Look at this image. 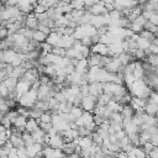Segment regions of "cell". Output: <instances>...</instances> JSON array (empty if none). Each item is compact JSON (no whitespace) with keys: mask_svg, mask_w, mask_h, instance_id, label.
I'll list each match as a JSON object with an SVG mask.
<instances>
[{"mask_svg":"<svg viewBox=\"0 0 158 158\" xmlns=\"http://www.w3.org/2000/svg\"><path fill=\"white\" fill-rule=\"evenodd\" d=\"M37 100H38V99H37V90H36V89H32V88L19 98L20 105H21V106H25V107H27V109L32 107V106L36 104Z\"/></svg>","mask_w":158,"mask_h":158,"instance_id":"1","label":"cell"},{"mask_svg":"<svg viewBox=\"0 0 158 158\" xmlns=\"http://www.w3.org/2000/svg\"><path fill=\"white\" fill-rule=\"evenodd\" d=\"M80 105H81V107H83L84 111H90L91 112L94 110L95 105H96V98L93 96V95H90V94L86 95V96H83Z\"/></svg>","mask_w":158,"mask_h":158,"instance_id":"2","label":"cell"},{"mask_svg":"<svg viewBox=\"0 0 158 158\" xmlns=\"http://www.w3.org/2000/svg\"><path fill=\"white\" fill-rule=\"evenodd\" d=\"M91 52L93 53H98L100 56H109V46L101 42H98L95 44L91 46Z\"/></svg>","mask_w":158,"mask_h":158,"instance_id":"3","label":"cell"},{"mask_svg":"<svg viewBox=\"0 0 158 158\" xmlns=\"http://www.w3.org/2000/svg\"><path fill=\"white\" fill-rule=\"evenodd\" d=\"M102 93V83L100 81H91L89 84V94L98 98Z\"/></svg>","mask_w":158,"mask_h":158,"instance_id":"4","label":"cell"},{"mask_svg":"<svg viewBox=\"0 0 158 158\" xmlns=\"http://www.w3.org/2000/svg\"><path fill=\"white\" fill-rule=\"evenodd\" d=\"M37 25H38V20L36 19L35 14L27 15V17H26V20H25V27L31 28V30H36Z\"/></svg>","mask_w":158,"mask_h":158,"instance_id":"5","label":"cell"},{"mask_svg":"<svg viewBox=\"0 0 158 158\" xmlns=\"http://www.w3.org/2000/svg\"><path fill=\"white\" fill-rule=\"evenodd\" d=\"M38 127H40V118H32V117H30V120H27V122H26L25 130L28 131V132H33Z\"/></svg>","mask_w":158,"mask_h":158,"instance_id":"6","label":"cell"},{"mask_svg":"<svg viewBox=\"0 0 158 158\" xmlns=\"http://www.w3.org/2000/svg\"><path fill=\"white\" fill-rule=\"evenodd\" d=\"M26 68L25 67H22V65H19V67H14V69H12V72L10 73V75L11 77H14V78H16V79H21L22 77H23V74L26 73Z\"/></svg>","mask_w":158,"mask_h":158,"instance_id":"7","label":"cell"},{"mask_svg":"<svg viewBox=\"0 0 158 158\" xmlns=\"http://www.w3.org/2000/svg\"><path fill=\"white\" fill-rule=\"evenodd\" d=\"M2 83L7 86L9 91H11V90H15V89H16L17 79H16V78H14V77H11V75H7V77L4 79V81H2Z\"/></svg>","mask_w":158,"mask_h":158,"instance_id":"8","label":"cell"},{"mask_svg":"<svg viewBox=\"0 0 158 158\" xmlns=\"http://www.w3.org/2000/svg\"><path fill=\"white\" fill-rule=\"evenodd\" d=\"M21 136H22V139H23L25 147H30V146H32V144L35 143V141H33V137H32L31 132H28V131H26V130H25V131L21 133Z\"/></svg>","mask_w":158,"mask_h":158,"instance_id":"9","label":"cell"},{"mask_svg":"<svg viewBox=\"0 0 158 158\" xmlns=\"http://www.w3.org/2000/svg\"><path fill=\"white\" fill-rule=\"evenodd\" d=\"M46 38H47V35H46V33H43V32H42V31H40V30H33L32 40H35V41H37V42H40V43H42Z\"/></svg>","mask_w":158,"mask_h":158,"instance_id":"10","label":"cell"},{"mask_svg":"<svg viewBox=\"0 0 158 158\" xmlns=\"http://www.w3.org/2000/svg\"><path fill=\"white\" fill-rule=\"evenodd\" d=\"M70 112L73 114V116H74L75 118H78V117H80V116L83 115L84 110H83V107L79 106V105H73L72 109H70Z\"/></svg>","mask_w":158,"mask_h":158,"instance_id":"11","label":"cell"},{"mask_svg":"<svg viewBox=\"0 0 158 158\" xmlns=\"http://www.w3.org/2000/svg\"><path fill=\"white\" fill-rule=\"evenodd\" d=\"M69 4L72 5V7H73L74 10H83L84 6H85L84 0H72Z\"/></svg>","mask_w":158,"mask_h":158,"instance_id":"12","label":"cell"},{"mask_svg":"<svg viewBox=\"0 0 158 158\" xmlns=\"http://www.w3.org/2000/svg\"><path fill=\"white\" fill-rule=\"evenodd\" d=\"M52 53L56 54V56H59V57H64L65 56V48L56 46V47L52 48Z\"/></svg>","mask_w":158,"mask_h":158,"instance_id":"13","label":"cell"},{"mask_svg":"<svg viewBox=\"0 0 158 158\" xmlns=\"http://www.w3.org/2000/svg\"><path fill=\"white\" fill-rule=\"evenodd\" d=\"M5 142H6V139H2V138H0V147H2V146L5 144Z\"/></svg>","mask_w":158,"mask_h":158,"instance_id":"14","label":"cell"},{"mask_svg":"<svg viewBox=\"0 0 158 158\" xmlns=\"http://www.w3.org/2000/svg\"><path fill=\"white\" fill-rule=\"evenodd\" d=\"M1 5H2V0H0V6H1Z\"/></svg>","mask_w":158,"mask_h":158,"instance_id":"15","label":"cell"},{"mask_svg":"<svg viewBox=\"0 0 158 158\" xmlns=\"http://www.w3.org/2000/svg\"><path fill=\"white\" fill-rule=\"evenodd\" d=\"M0 22H1V20H0Z\"/></svg>","mask_w":158,"mask_h":158,"instance_id":"16","label":"cell"}]
</instances>
